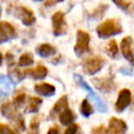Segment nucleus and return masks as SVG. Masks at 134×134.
I'll return each instance as SVG.
<instances>
[{
	"mask_svg": "<svg viewBox=\"0 0 134 134\" xmlns=\"http://www.w3.org/2000/svg\"><path fill=\"white\" fill-rule=\"evenodd\" d=\"M26 70H20L19 68L17 67H13L9 69L8 71V79L10 80L12 83H19L21 82L25 76H26Z\"/></svg>",
	"mask_w": 134,
	"mask_h": 134,
	"instance_id": "nucleus-16",
	"label": "nucleus"
},
{
	"mask_svg": "<svg viewBox=\"0 0 134 134\" xmlns=\"http://www.w3.org/2000/svg\"><path fill=\"white\" fill-rule=\"evenodd\" d=\"M91 134H107V130L105 126H98L92 129Z\"/></svg>",
	"mask_w": 134,
	"mask_h": 134,
	"instance_id": "nucleus-31",
	"label": "nucleus"
},
{
	"mask_svg": "<svg viewBox=\"0 0 134 134\" xmlns=\"http://www.w3.org/2000/svg\"><path fill=\"white\" fill-rule=\"evenodd\" d=\"M107 134H125L127 132V124L117 117H111L106 128Z\"/></svg>",
	"mask_w": 134,
	"mask_h": 134,
	"instance_id": "nucleus-10",
	"label": "nucleus"
},
{
	"mask_svg": "<svg viewBox=\"0 0 134 134\" xmlns=\"http://www.w3.org/2000/svg\"><path fill=\"white\" fill-rule=\"evenodd\" d=\"M122 31V26L116 19H108L96 27V34L100 39H107Z\"/></svg>",
	"mask_w": 134,
	"mask_h": 134,
	"instance_id": "nucleus-1",
	"label": "nucleus"
},
{
	"mask_svg": "<svg viewBox=\"0 0 134 134\" xmlns=\"http://www.w3.org/2000/svg\"><path fill=\"white\" fill-rule=\"evenodd\" d=\"M107 8H108V5H107V4L99 3V5H98L97 7H95V8L89 14V17L92 18V19H100V18L104 16V14H105V12H106Z\"/></svg>",
	"mask_w": 134,
	"mask_h": 134,
	"instance_id": "nucleus-23",
	"label": "nucleus"
},
{
	"mask_svg": "<svg viewBox=\"0 0 134 134\" xmlns=\"http://www.w3.org/2000/svg\"><path fill=\"white\" fill-rule=\"evenodd\" d=\"M34 64V55L30 52H25L23 53L18 62V65L21 67H26V66H30Z\"/></svg>",
	"mask_w": 134,
	"mask_h": 134,
	"instance_id": "nucleus-24",
	"label": "nucleus"
},
{
	"mask_svg": "<svg viewBox=\"0 0 134 134\" xmlns=\"http://www.w3.org/2000/svg\"><path fill=\"white\" fill-rule=\"evenodd\" d=\"M106 64V60L102 55H93L83 61L82 68L83 71L89 75L95 74L96 72L100 71Z\"/></svg>",
	"mask_w": 134,
	"mask_h": 134,
	"instance_id": "nucleus-2",
	"label": "nucleus"
},
{
	"mask_svg": "<svg viewBox=\"0 0 134 134\" xmlns=\"http://www.w3.org/2000/svg\"><path fill=\"white\" fill-rule=\"evenodd\" d=\"M133 97H134V96H133Z\"/></svg>",
	"mask_w": 134,
	"mask_h": 134,
	"instance_id": "nucleus-38",
	"label": "nucleus"
},
{
	"mask_svg": "<svg viewBox=\"0 0 134 134\" xmlns=\"http://www.w3.org/2000/svg\"><path fill=\"white\" fill-rule=\"evenodd\" d=\"M34 1H43V0H34Z\"/></svg>",
	"mask_w": 134,
	"mask_h": 134,
	"instance_id": "nucleus-36",
	"label": "nucleus"
},
{
	"mask_svg": "<svg viewBox=\"0 0 134 134\" xmlns=\"http://www.w3.org/2000/svg\"><path fill=\"white\" fill-rule=\"evenodd\" d=\"M79 129H80L79 125L73 122V124H71V125H69V126L67 127V129L65 130L64 134H76L77 131H79Z\"/></svg>",
	"mask_w": 134,
	"mask_h": 134,
	"instance_id": "nucleus-30",
	"label": "nucleus"
},
{
	"mask_svg": "<svg viewBox=\"0 0 134 134\" xmlns=\"http://www.w3.org/2000/svg\"><path fill=\"white\" fill-rule=\"evenodd\" d=\"M14 14L26 26H31L32 24L36 23V17H35L34 13H32V10L27 8V7H25V6H18V7H16Z\"/></svg>",
	"mask_w": 134,
	"mask_h": 134,
	"instance_id": "nucleus-6",
	"label": "nucleus"
},
{
	"mask_svg": "<svg viewBox=\"0 0 134 134\" xmlns=\"http://www.w3.org/2000/svg\"><path fill=\"white\" fill-rule=\"evenodd\" d=\"M106 51L107 53L111 57V58H117V54H118V46H117V43L115 40H110L108 45H107V48H106Z\"/></svg>",
	"mask_w": 134,
	"mask_h": 134,
	"instance_id": "nucleus-25",
	"label": "nucleus"
},
{
	"mask_svg": "<svg viewBox=\"0 0 134 134\" xmlns=\"http://www.w3.org/2000/svg\"><path fill=\"white\" fill-rule=\"evenodd\" d=\"M16 38H17V31L15 27L7 21H1L0 22V44Z\"/></svg>",
	"mask_w": 134,
	"mask_h": 134,
	"instance_id": "nucleus-8",
	"label": "nucleus"
},
{
	"mask_svg": "<svg viewBox=\"0 0 134 134\" xmlns=\"http://www.w3.org/2000/svg\"><path fill=\"white\" fill-rule=\"evenodd\" d=\"M25 99H26V95H25V93L21 92V93H18V94L14 97V99H13V102H12V103H13L17 108H19L21 105H23V104H24Z\"/></svg>",
	"mask_w": 134,
	"mask_h": 134,
	"instance_id": "nucleus-27",
	"label": "nucleus"
},
{
	"mask_svg": "<svg viewBox=\"0 0 134 134\" xmlns=\"http://www.w3.org/2000/svg\"><path fill=\"white\" fill-rule=\"evenodd\" d=\"M52 21V34L55 37L65 35L67 32V23L65 20V15L62 12H57L51 16Z\"/></svg>",
	"mask_w": 134,
	"mask_h": 134,
	"instance_id": "nucleus-4",
	"label": "nucleus"
},
{
	"mask_svg": "<svg viewBox=\"0 0 134 134\" xmlns=\"http://www.w3.org/2000/svg\"><path fill=\"white\" fill-rule=\"evenodd\" d=\"M74 119H75V115L72 112V110L69 108H66L64 111H62L59 114V120L64 126H69V125L73 124Z\"/></svg>",
	"mask_w": 134,
	"mask_h": 134,
	"instance_id": "nucleus-15",
	"label": "nucleus"
},
{
	"mask_svg": "<svg viewBox=\"0 0 134 134\" xmlns=\"http://www.w3.org/2000/svg\"><path fill=\"white\" fill-rule=\"evenodd\" d=\"M2 62H3V54L0 52V66L2 65Z\"/></svg>",
	"mask_w": 134,
	"mask_h": 134,
	"instance_id": "nucleus-35",
	"label": "nucleus"
},
{
	"mask_svg": "<svg viewBox=\"0 0 134 134\" xmlns=\"http://www.w3.org/2000/svg\"><path fill=\"white\" fill-rule=\"evenodd\" d=\"M36 51H37V53L40 57H42V58H48V57L53 55L57 52V49L52 45H50V44L43 43V44L39 45L36 48Z\"/></svg>",
	"mask_w": 134,
	"mask_h": 134,
	"instance_id": "nucleus-14",
	"label": "nucleus"
},
{
	"mask_svg": "<svg viewBox=\"0 0 134 134\" xmlns=\"http://www.w3.org/2000/svg\"><path fill=\"white\" fill-rule=\"evenodd\" d=\"M12 91V82L5 75H0V93L2 94H9Z\"/></svg>",
	"mask_w": 134,
	"mask_h": 134,
	"instance_id": "nucleus-20",
	"label": "nucleus"
},
{
	"mask_svg": "<svg viewBox=\"0 0 134 134\" xmlns=\"http://www.w3.org/2000/svg\"><path fill=\"white\" fill-rule=\"evenodd\" d=\"M35 91L39 95L48 97L55 93V87L49 83H40L35 86Z\"/></svg>",
	"mask_w": 134,
	"mask_h": 134,
	"instance_id": "nucleus-13",
	"label": "nucleus"
},
{
	"mask_svg": "<svg viewBox=\"0 0 134 134\" xmlns=\"http://www.w3.org/2000/svg\"><path fill=\"white\" fill-rule=\"evenodd\" d=\"M120 50L124 58L131 64L134 65V53L132 50V38L125 37L120 42Z\"/></svg>",
	"mask_w": 134,
	"mask_h": 134,
	"instance_id": "nucleus-11",
	"label": "nucleus"
},
{
	"mask_svg": "<svg viewBox=\"0 0 134 134\" xmlns=\"http://www.w3.org/2000/svg\"><path fill=\"white\" fill-rule=\"evenodd\" d=\"M15 125H16V128H17V131H24L25 130V122H24V118L21 114H19L15 119Z\"/></svg>",
	"mask_w": 134,
	"mask_h": 134,
	"instance_id": "nucleus-29",
	"label": "nucleus"
},
{
	"mask_svg": "<svg viewBox=\"0 0 134 134\" xmlns=\"http://www.w3.org/2000/svg\"><path fill=\"white\" fill-rule=\"evenodd\" d=\"M39 126H40V118L39 116H35L31 118L29 124V132L28 134H39Z\"/></svg>",
	"mask_w": 134,
	"mask_h": 134,
	"instance_id": "nucleus-26",
	"label": "nucleus"
},
{
	"mask_svg": "<svg viewBox=\"0 0 134 134\" xmlns=\"http://www.w3.org/2000/svg\"><path fill=\"white\" fill-rule=\"evenodd\" d=\"M132 100V94L129 89H121L118 93L117 99L115 102V110L119 113H121L130 104Z\"/></svg>",
	"mask_w": 134,
	"mask_h": 134,
	"instance_id": "nucleus-9",
	"label": "nucleus"
},
{
	"mask_svg": "<svg viewBox=\"0 0 134 134\" xmlns=\"http://www.w3.org/2000/svg\"><path fill=\"white\" fill-rule=\"evenodd\" d=\"M64 0H45V6H52L57 3H60V2H63Z\"/></svg>",
	"mask_w": 134,
	"mask_h": 134,
	"instance_id": "nucleus-33",
	"label": "nucleus"
},
{
	"mask_svg": "<svg viewBox=\"0 0 134 134\" xmlns=\"http://www.w3.org/2000/svg\"><path fill=\"white\" fill-rule=\"evenodd\" d=\"M66 108H68V98H67L66 95H63V96H61L54 103V105H53L50 113H51V115H53V114H60Z\"/></svg>",
	"mask_w": 134,
	"mask_h": 134,
	"instance_id": "nucleus-19",
	"label": "nucleus"
},
{
	"mask_svg": "<svg viewBox=\"0 0 134 134\" xmlns=\"http://www.w3.org/2000/svg\"><path fill=\"white\" fill-rule=\"evenodd\" d=\"M74 79H75L76 83H77L81 87H83V88L90 94V96L93 98V100H94V103H95V105H96L97 110H98L99 112H106V111H107V106H106V104L103 102V99H102L97 94L94 93V91H93L92 88L87 84V82H85L84 79H83L82 76H80L79 74H74Z\"/></svg>",
	"mask_w": 134,
	"mask_h": 134,
	"instance_id": "nucleus-5",
	"label": "nucleus"
},
{
	"mask_svg": "<svg viewBox=\"0 0 134 134\" xmlns=\"http://www.w3.org/2000/svg\"><path fill=\"white\" fill-rule=\"evenodd\" d=\"M47 134H61V129L58 125H54L48 129Z\"/></svg>",
	"mask_w": 134,
	"mask_h": 134,
	"instance_id": "nucleus-32",
	"label": "nucleus"
},
{
	"mask_svg": "<svg viewBox=\"0 0 134 134\" xmlns=\"http://www.w3.org/2000/svg\"><path fill=\"white\" fill-rule=\"evenodd\" d=\"M5 59H6V62H7V64H8V65L14 64V57H13L10 53H6Z\"/></svg>",
	"mask_w": 134,
	"mask_h": 134,
	"instance_id": "nucleus-34",
	"label": "nucleus"
},
{
	"mask_svg": "<svg viewBox=\"0 0 134 134\" xmlns=\"http://www.w3.org/2000/svg\"><path fill=\"white\" fill-rule=\"evenodd\" d=\"M0 111H1L2 115L8 119H15L19 115L18 108L10 102L2 103L0 106Z\"/></svg>",
	"mask_w": 134,
	"mask_h": 134,
	"instance_id": "nucleus-12",
	"label": "nucleus"
},
{
	"mask_svg": "<svg viewBox=\"0 0 134 134\" xmlns=\"http://www.w3.org/2000/svg\"><path fill=\"white\" fill-rule=\"evenodd\" d=\"M41 104H42V98H40L38 96H28V102H27V106L25 108V112L26 113L38 112Z\"/></svg>",
	"mask_w": 134,
	"mask_h": 134,
	"instance_id": "nucleus-17",
	"label": "nucleus"
},
{
	"mask_svg": "<svg viewBox=\"0 0 134 134\" xmlns=\"http://www.w3.org/2000/svg\"><path fill=\"white\" fill-rule=\"evenodd\" d=\"M26 73L29 74V75H30L32 79H35V80H42V79H44V77L47 75L48 70H47V68H46L45 66L39 65V66H37V67L34 68V69L26 70Z\"/></svg>",
	"mask_w": 134,
	"mask_h": 134,
	"instance_id": "nucleus-18",
	"label": "nucleus"
},
{
	"mask_svg": "<svg viewBox=\"0 0 134 134\" xmlns=\"http://www.w3.org/2000/svg\"><path fill=\"white\" fill-rule=\"evenodd\" d=\"M112 1L116 4V6H118L128 14H131L134 10V4L130 0H112Z\"/></svg>",
	"mask_w": 134,
	"mask_h": 134,
	"instance_id": "nucleus-21",
	"label": "nucleus"
},
{
	"mask_svg": "<svg viewBox=\"0 0 134 134\" xmlns=\"http://www.w3.org/2000/svg\"><path fill=\"white\" fill-rule=\"evenodd\" d=\"M80 111H81V114L85 117H89L92 113H93V107L92 105L90 104V102L87 99V98H84L81 103V106H80Z\"/></svg>",
	"mask_w": 134,
	"mask_h": 134,
	"instance_id": "nucleus-22",
	"label": "nucleus"
},
{
	"mask_svg": "<svg viewBox=\"0 0 134 134\" xmlns=\"http://www.w3.org/2000/svg\"><path fill=\"white\" fill-rule=\"evenodd\" d=\"M90 43V35L82 29L76 31V42L74 45V52L77 57L83 55L85 52L89 50Z\"/></svg>",
	"mask_w": 134,
	"mask_h": 134,
	"instance_id": "nucleus-3",
	"label": "nucleus"
},
{
	"mask_svg": "<svg viewBox=\"0 0 134 134\" xmlns=\"http://www.w3.org/2000/svg\"><path fill=\"white\" fill-rule=\"evenodd\" d=\"M0 134H20L17 130L12 129L6 124H0Z\"/></svg>",
	"mask_w": 134,
	"mask_h": 134,
	"instance_id": "nucleus-28",
	"label": "nucleus"
},
{
	"mask_svg": "<svg viewBox=\"0 0 134 134\" xmlns=\"http://www.w3.org/2000/svg\"><path fill=\"white\" fill-rule=\"evenodd\" d=\"M0 14H1V10H0Z\"/></svg>",
	"mask_w": 134,
	"mask_h": 134,
	"instance_id": "nucleus-37",
	"label": "nucleus"
},
{
	"mask_svg": "<svg viewBox=\"0 0 134 134\" xmlns=\"http://www.w3.org/2000/svg\"><path fill=\"white\" fill-rule=\"evenodd\" d=\"M92 83L96 89L104 93H109L115 89V84L112 76H102L92 79Z\"/></svg>",
	"mask_w": 134,
	"mask_h": 134,
	"instance_id": "nucleus-7",
	"label": "nucleus"
}]
</instances>
